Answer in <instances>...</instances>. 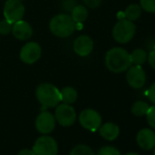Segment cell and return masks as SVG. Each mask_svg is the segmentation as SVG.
Here are the masks:
<instances>
[{"label": "cell", "instance_id": "obj_14", "mask_svg": "<svg viewBox=\"0 0 155 155\" xmlns=\"http://www.w3.org/2000/svg\"><path fill=\"white\" fill-rule=\"evenodd\" d=\"M12 33L14 37L19 40H28L32 37L33 30L31 26L24 20H19L13 24Z\"/></svg>", "mask_w": 155, "mask_h": 155}, {"label": "cell", "instance_id": "obj_25", "mask_svg": "<svg viewBox=\"0 0 155 155\" xmlns=\"http://www.w3.org/2000/svg\"><path fill=\"white\" fill-rule=\"evenodd\" d=\"M146 118H147L148 124L152 129H155V105L149 108V110L146 113Z\"/></svg>", "mask_w": 155, "mask_h": 155}, {"label": "cell", "instance_id": "obj_13", "mask_svg": "<svg viewBox=\"0 0 155 155\" xmlns=\"http://www.w3.org/2000/svg\"><path fill=\"white\" fill-rule=\"evenodd\" d=\"M93 40L89 36H80L74 41V51L81 57H85L90 55L93 50Z\"/></svg>", "mask_w": 155, "mask_h": 155}, {"label": "cell", "instance_id": "obj_4", "mask_svg": "<svg viewBox=\"0 0 155 155\" xmlns=\"http://www.w3.org/2000/svg\"><path fill=\"white\" fill-rule=\"evenodd\" d=\"M136 32V27L128 19H120L116 23L112 30L113 38L120 44L128 43L132 39Z\"/></svg>", "mask_w": 155, "mask_h": 155}, {"label": "cell", "instance_id": "obj_18", "mask_svg": "<svg viewBox=\"0 0 155 155\" xmlns=\"http://www.w3.org/2000/svg\"><path fill=\"white\" fill-rule=\"evenodd\" d=\"M147 57H148V55H147L146 51L141 48H136L130 54L131 65L132 64L139 65V66L142 65L147 60Z\"/></svg>", "mask_w": 155, "mask_h": 155}, {"label": "cell", "instance_id": "obj_7", "mask_svg": "<svg viewBox=\"0 0 155 155\" xmlns=\"http://www.w3.org/2000/svg\"><path fill=\"white\" fill-rule=\"evenodd\" d=\"M55 119L59 125L63 127H69L73 125L77 119V114L73 107L69 104H59L55 110Z\"/></svg>", "mask_w": 155, "mask_h": 155}, {"label": "cell", "instance_id": "obj_26", "mask_svg": "<svg viewBox=\"0 0 155 155\" xmlns=\"http://www.w3.org/2000/svg\"><path fill=\"white\" fill-rule=\"evenodd\" d=\"M83 3L91 8H96L101 6L102 0H82Z\"/></svg>", "mask_w": 155, "mask_h": 155}, {"label": "cell", "instance_id": "obj_17", "mask_svg": "<svg viewBox=\"0 0 155 155\" xmlns=\"http://www.w3.org/2000/svg\"><path fill=\"white\" fill-rule=\"evenodd\" d=\"M61 101L66 104H72L77 101L78 92L72 87H65L60 91Z\"/></svg>", "mask_w": 155, "mask_h": 155}, {"label": "cell", "instance_id": "obj_6", "mask_svg": "<svg viewBox=\"0 0 155 155\" xmlns=\"http://www.w3.org/2000/svg\"><path fill=\"white\" fill-rule=\"evenodd\" d=\"M79 121L84 129L91 131H96L101 127L102 119L101 114L95 110L86 109L81 112Z\"/></svg>", "mask_w": 155, "mask_h": 155}, {"label": "cell", "instance_id": "obj_19", "mask_svg": "<svg viewBox=\"0 0 155 155\" xmlns=\"http://www.w3.org/2000/svg\"><path fill=\"white\" fill-rule=\"evenodd\" d=\"M124 14H125L126 19H128L130 21H135L141 15V8H140V6L137 5V4H131L126 8Z\"/></svg>", "mask_w": 155, "mask_h": 155}, {"label": "cell", "instance_id": "obj_8", "mask_svg": "<svg viewBox=\"0 0 155 155\" xmlns=\"http://www.w3.org/2000/svg\"><path fill=\"white\" fill-rule=\"evenodd\" d=\"M5 19L16 23L22 19L25 13V7L19 0H8L4 6Z\"/></svg>", "mask_w": 155, "mask_h": 155}, {"label": "cell", "instance_id": "obj_21", "mask_svg": "<svg viewBox=\"0 0 155 155\" xmlns=\"http://www.w3.org/2000/svg\"><path fill=\"white\" fill-rule=\"evenodd\" d=\"M69 155H96L92 148L86 144L76 145L69 152Z\"/></svg>", "mask_w": 155, "mask_h": 155}, {"label": "cell", "instance_id": "obj_15", "mask_svg": "<svg viewBox=\"0 0 155 155\" xmlns=\"http://www.w3.org/2000/svg\"><path fill=\"white\" fill-rule=\"evenodd\" d=\"M101 136L106 140H114L120 134V128L113 122H106L99 128Z\"/></svg>", "mask_w": 155, "mask_h": 155}, {"label": "cell", "instance_id": "obj_11", "mask_svg": "<svg viewBox=\"0 0 155 155\" xmlns=\"http://www.w3.org/2000/svg\"><path fill=\"white\" fill-rule=\"evenodd\" d=\"M41 56V48L37 42L27 43L20 50V59L26 64H33L39 59Z\"/></svg>", "mask_w": 155, "mask_h": 155}, {"label": "cell", "instance_id": "obj_3", "mask_svg": "<svg viewBox=\"0 0 155 155\" xmlns=\"http://www.w3.org/2000/svg\"><path fill=\"white\" fill-rule=\"evenodd\" d=\"M50 31L58 38H67L73 34L76 28V23L71 16L59 14L55 16L49 23Z\"/></svg>", "mask_w": 155, "mask_h": 155}, {"label": "cell", "instance_id": "obj_24", "mask_svg": "<svg viewBox=\"0 0 155 155\" xmlns=\"http://www.w3.org/2000/svg\"><path fill=\"white\" fill-rule=\"evenodd\" d=\"M13 23L9 22L7 19L0 21V34L1 35H8L12 32Z\"/></svg>", "mask_w": 155, "mask_h": 155}, {"label": "cell", "instance_id": "obj_16", "mask_svg": "<svg viewBox=\"0 0 155 155\" xmlns=\"http://www.w3.org/2000/svg\"><path fill=\"white\" fill-rule=\"evenodd\" d=\"M88 9L84 6H75L71 10V18L75 23H83L88 18Z\"/></svg>", "mask_w": 155, "mask_h": 155}, {"label": "cell", "instance_id": "obj_10", "mask_svg": "<svg viewBox=\"0 0 155 155\" xmlns=\"http://www.w3.org/2000/svg\"><path fill=\"white\" fill-rule=\"evenodd\" d=\"M36 129L41 134H48L52 132L56 126L55 116L49 111H42L36 119Z\"/></svg>", "mask_w": 155, "mask_h": 155}, {"label": "cell", "instance_id": "obj_9", "mask_svg": "<svg viewBox=\"0 0 155 155\" xmlns=\"http://www.w3.org/2000/svg\"><path fill=\"white\" fill-rule=\"evenodd\" d=\"M126 80L132 89L138 90L142 88L146 81V75L143 68L139 65L130 66L127 69Z\"/></svg>", "mask_w": 155, "mask_h": 155}, {"label": "cell", "instance_id": "obj_29", "mask_svg": "<svg viewBox=\"0 0 155 155\" xmlns=\"http://www.w3.org/2000/svg\"><path fill=\"white\" fill-rule=\"evenodd\" d=\"M17 155H35L34 151L32 150L29 149H23L21 150L18 151V153Z\"/></svg>", "mask_w": 155, "mask_h": 155}, {"label": "cell", "instance_id": "obj_22", "mask_svg": "<svg viewBox=\"0 0 155 155\" xmlns=\"http://www.w3.org/2000/svg\"><path fill=\"white\" fill-rule=\"evenodd\" d=\"M97 155H120V152L113 146H104L99 150Z\"/></svg>", "mask_w": 155, "mask_h": 155}, {"label": "cell", "instance_id": "obj_27", "mask_svg": "<svg viewBox=\"0 0 155 155\" xmlns=\"http://www.w3.org/2000/svg\"><path fill=\"white\" fill-rule=\"evenodd\" d=\"M148 97L150 102L155 104V82L150 86V88L148 91Z\"/></svg>", "mask_w": 155, "mask_h": 155}, {"label": "cell", "instance_id": "obj_1", "mask_svg": "<svg viewBox=\"0 0 155 155\" xmlns=\"http://www.w3.org/2000/svg\"><path fill=\"white\" fill-rule=\"evenodd\" d=\"M105 64L111 72L120 73L126 71L131 66L130 54L122 48H113L107 52Z\"/></svg>", "mask_w": 155, "mask_h": 155}, {"label": "cell", "instance_id": "obj_23", "mask_svg": "<svg viewBox=\"0 0 155 155\" xmlns=\"http://www.w3.org/2000/svg\"><path fill=\"white\" fill-rule=\"evenodd\" d=\"M140 3L141 9L150 13H155V0H140Z\"/></svg>", "mask_w": 155, "mask_h": 155}, {"label": "cell", "instance_id": "obj_28", "mask_svg": "<svg viewBox=\"0 0 155 155\" xmlns=\"http://www.w3.org/2000/svg\"><path fill=\"white\" fill-rule=\"evenodd\" d=\"M147 60L150 64V66L155 69V50H152L149 53L148 57H147Z\"/></svg>", "mask_w": 155, "mask_h": 155}, {"label": "cell", "instance_id": "obj_32", "mask_svg": "<svg viewBox=\"0 0 155 155\" xmlns=\"http://www.w3.org/2000/svg\"><path fill=\"white\" fill-rule=\"evenodd\" d=\"M19 1H23V0H19Z\"/></svg>", "mask_w": 155, "mask_h": 155}, {"label": "cell", "instance_id": "obj_31", "mask_svg": "<svg viewBox=\"0 0 155 155\" xmlns=\"http://www.w3.org/2000/svg\"><path fill=\"white\" fill-rule=\"evenodd\" d=\"M153 149H154V150H153V155H155V147H154Z\"/></svg>", "mask_w": 155, "mask_h": 155}, {"label": "cell", "instance_id": "obj_30", "mask_svg": "<svg viewBox=\"0 0 155 155\" xmlns=\"http://www.w3.org/2000/svg\"><path fill=\"white\" fill-rule=\"evenodd\" d=\"M125 155H140V154H138V153H136V152H130V153H127V154H125Z\"/></svg>", "mask_w": 155, "mask_h": 155}, {"label": "cell", "instance_id": "obj_12", "mask_svg": "<svg viewBox=\"0 0 155 155\" xmlns=\"http://www.w3.org/2000/svg\"><path fill=\"white\" fill-rule=\"evenodd\" d=\"M136 141L142 150H150L155 147V132L148 128L141 129L136 136Z\"/></svg>", "mask_w": 155, "mask_h": 155}, {"label": "cell", "instance_id": "obj_5", "mask_svg": "<svg viewBox=\"0 0 155 155\" xmlns=\"http://www.w3.org/2000/svg\"><path fill=\"white\" fill-rule=\"evenodd\" d=\"M32 150L35 155H58V146L54 138L44 134L36 140Z\"/></svg>", "mask_w": 155, "mask_h": 155}, {"label": "cell", "instance_id": "obj_20", "mask_svg": "<svg viewBox=\"0 0 155 155\" xmlns=\"http://www.w3.org/2000/svg\"><path fill=\"white\" fill-rule=\"evenodd\" d=\"M150 106L148 105L147 102L142 101H138L134 102L131 106V112L134 116L137 117H141L146 115Z\"/></svg>", "mask_w": 155, "mask_h": 155}, {"label": "cell", "instance_id": "obj_2", "mask_svg": "<svg viewBox=\"0 0 155 155\" xmlns=\"http://www.w3.org/2000/svg\"><path fill=\"white\" fill-rule=\"evenodd\" d=\"M36 96L43 108H53L61 101L60 91L49 83L40 84L36 91Z\"/></svg>", "mask_w": 155, "mask_h": 155}]
</instances>
